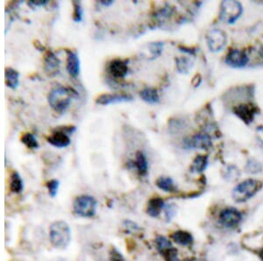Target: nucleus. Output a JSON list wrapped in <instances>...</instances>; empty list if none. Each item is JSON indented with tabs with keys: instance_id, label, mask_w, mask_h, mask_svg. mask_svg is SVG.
<instances>
[{
	"instance_id": "obj_1",
	"label": "nucleus",
	"mask_w": 263,
	"mask_h": 261,
	"mask_svg": "<svg viewBox=\"0 0 263 261\" xmlns=\"http://www.w3.org/2000/svg\"><path fill=\"white\" fill-rule=\"evenodd\" d=\"M78 97V92L73 87L59 85L49 92L48 101L53 110L62 114L70 107L72 99H77Z\"/></svg>"
},
{
	"instance_id": "obj_2",
	"label": "nucleus",
	"mask_w": 263,
	"mask_h": 261,
	"mask_svg": "<svg viewBox=\"0 0 263 261\" xmlns=\"http://www.w3.org/2000/svg\"><path fill=\"white\" fill-rule=\"evenodd\" d=\"M49 239L56 249H65L71 241L70 225L64 221H55L49 228Z\"/></svg>"
},
{
	"instance_id": "obj_3",
	"label": "nucleus",
	"mask_w": 263,
	"mask_h": 261,
	"mask_svg": "<svg viewBox=\"0 0 263 261\" xmlns=\"http://www.w3.org/2000/svg\"><path fill=\"white\" fill-rule=\"evenodd\" d=\"M263 184L260 180L249 179L242 181L233 190V199L236 203H246L254 197L263 188Z\"/></svg>"
},
{
	"instance_id": "obj_4",
	"label": "nucleus",
	"mask_w": 263,
	"mask_h": 261,
	"mask_svg": "<svg viewBox=\"0 0 263 261\" xmlns=\"http://www.w3.org/2000/svg\"><path fill=\"white\" fill-rule=\"evenodd\" d=\"M97 209L98 202L91 195H80L74 201L73 212L78 217L93 218L97 214Z\"/></svg>"
},
{
	"instance_id": "obj_5",
	"label": "nucleus",
	"mask_w": 263,
	"mask_h": 261,
	"mask_svg": "<svg viewBox=\"0 0 263 261\" xmlns=\"http://www.w3.org/2000/svg\"><path fill=\"white\" fill-rule=\"evenodd\" d=\"M243 13V6L239 1H223L220 4L219 18L227 24H234Z\"/></svg>"
},
{
	"instance_id": "obj_6",
	"label": "nucleus",
	"mask_w": 263,
	"mask_h": 261,
	"mask_svg": "<svg viewBox=\"0 0 263 261\" xmlns=\"http://www.w3.org/2000/svg\"><path fill=\"white\" fill-rule=\"evenodd\" d=\"M183 146L186 150H209L212 147V137L206 133H197L185 137Z\"/></svg>"
},
{
	"instance_id": "obj_7",
	"label": "nucleus",
	"mask_w": 263,
	"mask_h": 261,
	"mask_svg": "<svg viewBox=\"0 0 263 261\" xmlns=\"http://www.w3.org/2000/svg\"><path fill=\"white\" fill-rule=\"evenodd\" d=\"M206 42L211 51H221L227 43V34L221 29L213 28L206 34Z\"/></svg>"
},
{
	"instance_id": "obj_8",
	"label": "nucleus",
	"mask_w": 263,
	"mask_h": 261,
	"mask_svg": "<svg viewBox=\"0 0 263 261\" xmlns=\"http://www.w3.org/2000/svg\"><path fill=\"white\" fill-rule=\"evenodd\" d=\"M241 220L242 214L235 208H227L219 213V224L225 228H235L241 224Z\"/></svg>"
},
{
	"instance_id": "obj_9",
	"label": "nucleus",
	"mask_w": 263,
	"mask_h": 261,
	"mask_svg": "<svg viewBox=\"0 0 263 261\" xmlns=\"http://www.w3.org/2000/svg\"><path fill=\"white\" fill-rule=\"evenodd\" d=\"M249 55L246 54L245 51L240 50V49H232L228 52L225 62L228 66L234 68V69H241L249 63Z\"/></svg>"
},
{
	"instance_id": "obj_10",
	"label": "nucleus",
	"mask_w": 263,
	"mask_h": 261,
	"mask_svg": "<svg viewBox=\"0 0 263 261\" xmlns=\"http://www.w3.org/2000/svg\"><path fill=\"white\" fill-rule=\"evenodd\" d=\"M259 109L257 107L251 103L241 104L233 108L234 114L240 118L242 122H245L246 124L252 123Z\"/></svg>"
},
{
	"instance_id": "obj_11",
	"label": "nucleus",
	"mask_w": 263,
	"mask_h": 261,
	"mask_svg": "<svg viewBox=\"0 0 263 261\" xmlns=\"http://www.w3.org/2000/svg\"><path fill=\"white\" fill-rule=\"evenodd\" d=\"M132 99V96L126 93H103L96 99V103L101 106H108L112 104L130 102Z\"/></svg>"
},
{
	"instance_id": "obj_12",
	"label": "nucleus",
	"mask_w": 263,
	"mask_h": 261,
	"mask_svg": "<svg viewBox=\"0 0 263 261\" xmlns=\"http://www.w3.org/2000/svg\"><path fill=\"white\" fill-rule=\"evenodd\" d=\"M108 70L115 79H124L129 72L128 60L116 58L112 60L108 65Z\"/></svg>"
},
{
	"instance_id": "obj_13",
	"label": "nucleus",
	"mask_w": 263,
	"mask_h": 261,
	"mask_svg": "<svg viewBox=\"0 0 263 261\" xmlns=\"http://www.w3.org/2000/svg\"><path fill=\"white\" fill-rule=\"evenodd\" d=\"M61 60L54 52L47 50L44 55V70L48 76L54 77L60 72Z\"/></svg>"
},
{
	"instance_id": "obj_14",
	"label": "nucleus",
	"mask_w": 263,
	"mask_h": 261,
	"mask_svg": "<svg viewBox=\"0 0 263 261\" xmlns=\"http://www.w3.org/2000/svg\"><path fill=\"white\" fill-rule=\"evenodd\" d=\"M47 142L48 144H51L52 146L56 148L68 147L71 143L70 136L66 134L64 131H62L60 128L55 129L50 136H48Z\"/></svg>"
},
{
	"instance_id": "obj_15",
	"label": "nucleus",
	"mask_w": 263,
	"mask_h": 261,
	"mask_svg": "<svg viewBox=\"0 0 263 261\" xmlns=\"http://www.w3.org/2000/svg\"><path fill=\"white\" fill-rule=\"evenodd\" d=\"M66 70L72 77H77L80 73V59L76 51L66 49Z\"/></svg>"
},
{
	"instance_id": "obj_16",
	"label": "nucleus",
	"mask_w": 263,
	"mask_h": 261,
	"mask_svg": "<svg viewBox=\"0 0 263 261\" xmlns=\"http://www.w3.org/2000/svg\"><path fill=\"white\" fill-rule=\"evenodd\" d=\"M165 205L166 203L163 201V199L160 198V197L150 199L147 203V206H146V214L153 218L159 217L161 211L164 209Z\"/></svg>"
},
{
	"instance_id": "obj_17",
	"label": "nucleus",
	"mask_w": 263,
	"mask_h": 261,
	"mask_svg": "<svg viewBox=\"0 0 263 261\" xmlns=\"http://www.w3.org/2000/svg\"><path fill=\"white\" fill-rule=\"evenodd\" d=\"M170 239L175 243L182 247H190L194 243V238L192 234L190 232L182 231V230L173 232L170 235Z\"/></svg>"
},
{
	"instance_id": "obj_18",
	"label": "nucleus",
	"mask_w": 263,
	"mask_h": 261,
	"mask_svg": "<svg viewBox=\"0 0 263 261\" xmlns=\"http://www.w3.org/2000/svg\"><path fill=\"white\" fill-rule=\"evenodd\" d=\"M133 167H136L137 173L139 176H145L148 172V162L146 155L141 151L135 153V160H133Z\"/></svg>"
},
{
	"instance_id": "obj_19",
	"label": "nucleus",
	"mask_w": 263,
	"mask_h": 261,
	"mask_svg": "<svg viewBox=\"0 0 263 261\" xmlns=\"http://www.w3.org/2000/svg\"><path fill=\"white\" fill-rule=\"evenodd\" d=\"M4 83L11 90H16L19 85V72L12 68H5Z\"/></svg>"
},
{
	"instance_id": "obj_20",
	"label": "nucleus",
	"mask_w": 263,
	"mask_h": 261,
	"mask_svg": "<svg viewBox=\"0 0 263 261\" xmlns=\"http://www.w3.org/2000/svg\"><path fill=\"white\" fill-rule=\"evenodd\" d=\"M139 97L141 98L143 101L146 103L153 104L159 103L160 101V96L158 93V91L153 87H145L139 92Z\"/></svg>"
},
{
	"instance_id": "obj_21",
	"label": "nucleus",
	"mask_w": 263,
	"mask_h": 261,
	"mask_svg": "<svg viewBox=\"0 0 263 261\" xmlns=\"http://www.w3.org/2000/svg\"><path fill=\"white\" fill-rule=\"evenodd\" d=\"M209 165L208 157L204 155H198L194 158L190 166V172L192 173H201L205 172Z\"/></svg>"
},
{
	"instance_id": "obj_22",
	"label": "nucleus",
	"mask_w": 263,
	"mask_h": 261,
	"mask_svg": "<svg viewBox=\"0 0 263 261\" xmlns=\"http://www.w3.org/2000/svg\"><path fill=\"white\" fill-rule=\"evenodd\" d=\"M10 191L13 194H20L24 190V181L18 172H12L10 177Z\"/></svg>"
},
{
	"instance_id": "obj_23",
	"label": "nucleus",
	"mask_w": 263,
	"mask_h": 261,
	"mask_svg": "<svg viewBox=\"0 0 263 261\" xmlns=\"http://www.w3.org/2000/svg\"><path fill=\"white\" fill-rule=\"evenodd\" d=\"M155 184L157 186L158 188H160L162 191L166 193H175L176 192L174 180H172L170 177L161 176L158 178Z\"/></svg>"
},
{
	"instance_id": "obj_24",
	"label": "nucleus",
	"mask_w": 263,
	"mask_h": 261,
	"mask_svg": "<svg viewBox=\"0 0 263 261\" xmlns=\"http://www.w3.org/2000/svg\"><path fill=\"white\" fill-rule=\"evenodd\" d=\"M176 69L179 73L188 74L193 67V62L188 57H177L175 58Z\"/></svg>"
},
{
	"instance_id": "obj_25",
	"label": "nucleus",
	"mask_w": 263,
	"mask_h": 261,
	"mask_svg": "<svg viewBox=\"0 0 263 261\" xmlns=\"http://www.w3.org/2000/svg\"><path fill=\"white\" fill-rule=\"evenodd\" d=\"M21 143L26 145V147L29 150H38L40 145L37 141L36 137L32 133H25L21 136Z\"/></svg>"
},
{
	"instance_id": "obj_26",
	"label": "nucleus",
	"mask_w": 263,
	"mask_h": 261,
	"mask_svg": "<svg viewBox=\"0 0 263 261\" xmlns=\"http://www.w3.org/2000/svg\"><path fill=\"white\" fill-rule=\"evenodd\" d=\"M72 5H73V14H72V19L74 22L80 23L83 20V8H82V4H81L79 1L74 0L72 2Z\"/></svg>"
},
{
	"instance_id": "obj_27",
	"label": "nucleus",
	"mask_w": 263,
	"mask_h": 261,
	"mask_svg": "<svg viewBox=\"0 0 263 261\" xmlns=\"http://www.w3.org/2000/svg\"><path fill=\"white\" fill-rule=\"evenodd\" d=\"M164 48V43L161 41L151 42L149 44V51L152 59H155L161 55Z\"/></svg>"
},
{
	"instance_id": "obj_28",
	"label": "nucleus",
	"mask_w": 263,
	"mask_h": 261,
	"mask_svg": "<svg viewBox=\"0 0 263 261\" xmlns=\"http://www.w3.org/2000/svg\"><path fill=\"white\" fill-rule=\"evenodd\" d=\"M246 171L252 174L261 173L263 171V165L256 159L251 158L246 165Z\"/></svg>"
},
{
	"instance_id": "obj_29",
	"label": "nucleus",
	"mask_w": 263,
	"mask_h": 261,
	"mask_svg": "<svg viewBox=\"0 0 263 261\" xmlns=\"http://www.w3.org/2000/svg\"><path fill=\"white\" fill-rule=\"evenodd\" d=\"M155 247L158 252L161 254V252L168 249L169 247H172L171 241L163 236H158L155 239Z\"/></svg>"
},
{
	"instance_id": "obj_30",
	"label": "nucleus",
	"mask_w": 263,
	"mask_h": 261,
	"mask_svg": "<svg viewBox=\"0 0 263 261\" xmlns=\"http://www.w3.org/2000/svg\"><path fill=\"white\" fill-rule=\"evenodd\" d=\"M240 175H241V173L239 169L237 167L233 166H227V169L225 170V173H223L224 178L229 181L238 180Z\"/></svg>"
},
{
	"instance_id": "obj_31",
	"label": "nucleus",
	"mask_w": 263,
	"mask_h": 261,
	"mask_svg": "<svg viewBox=\"0 0 263 261\" xmlns=\"http://www.w3.org/2000/svg\"><path fill=\"white\" fill-rule=\"evenodd\" d=\"M161 255L166 261H179L178 251L175 247H169L168 249L161 252Z\"/></svg>"
},
{
	"instance_id": "obj_32",
	"label": "nucleus",
	"mask_w": 263,
	"mask_h": 261,
	"mask_svg": "<svg viewBox=\"0 0 263 261\" xmlns=\"http://www.w3.org/2000/svg\"><path fill=\"white\" fill-rule=\"evenodd\" d=\"M46 187L48 188V195L51 198H55L58 194L60 182L57 180H51L47 182Z\"/></svg>"
},
{
	"instance_id": "obj_33",
	"label": "nucleus",
	"mask_w": 263,
	"mask_h": 261,
	"mask_svg": "<svg viewBox=\"0 0 263 261\" xmlns=\"http://www.w3.org/2000/svg\"><path fill=\"white\" fill-rule=\"evenodd\" d=\"M164 211L165 219L167 223L171 222L172 219L176 216L177 214V210H176V206L175 204H166L163 209Z\"/></svg>"
},
{
	"instance_id": "obj_34",
	"label": "nucleus",
	"mask_w": 263,
	"mask_h": 261,
	"mask_svg": "<svg viewBox=\"0 0 263 261\" xmlns=\"http://www.w3.org/2000/svg\"><path fill=\"white\" fill-rule=\"evenodd\" d=\"M110 261H125V258L118 249L113 247L110 251Z\"/></svg>"
},
{
	"instance_id": "obj_35",
	"label": "nucleus",
	"mask_w": 263,
	"mask_h": 261,
	"mask_svg": "<svg viewBox=\"0 0 263 261\" xmlns=\"http://www.w3.org/2000/svg\"><path fill=\"white\" fill-rule=\"evenodd\" d=\"M48 1L47 0H31L29 2H27V4L29 5L30 7L36 8L39 6H44L48 4Z\"/></svg>"
},
{
	"instance_id": "obj_36",
	"label": "nucleus",
	"mask_w": 263,
	"mask_h": 261,
	"mask_svg": "<svg viewBox=\"0 0 263 261\" xmlns=\"http://www.w3.org/2000/svg\"><path fill=\"white\" fill-rule=\"evenodd\" d=\"M202 82V77L200 76V74H197L195 77L192 78L191 80V84L193 85L194 87H197L199 86Z\"/></svg>"
},
{
	"instance_id": "obj_37",
	"label": "nucleus",
	"mask_w": 263,
	"mask_h": 261,
	"mask_svg": "<svg viewBox=\"0 0 263 261\" xmlns=\"http://www.w3.org/2000/svg\"><path fill=\"white\" fill-rule=\"evenodd\" d=\"M178 48H179L180 51L184 52V53H187L189 55H196V50H194V48H187V47H184V46H178Z\"/></svg>"
},
{
	"instance_id": "obj_38",
	"label": "nucleus",
	"mask_w": 263,
	"mask_h": 261,
	"mask_svg": "<svg viewBox=\"0 0 263 261\" xmlns=\"http://www.w3.org/2000/svg\"><path fill=\"white\" fill-rule=\"evenodd\" d=\"M33 46H34V48H36L37 50H39V51H47V50H46V48L44 47L42 43H41L40 41H38V40H35V41H33Z\"/></svg>"
},
{
	"instance_id": "obj_39",
	"label": "nucleus",
	"mask_w": 263,
	"mask_h": 261,
	"mask_svg": "<svg viewBox=\"0 0 263 261\" xmlns=\"http://www.w3.org/2000/svg\"><path fill=\"white\" fill-rule=\"evenodd\" d=\"M99 3L104 5V6L108 7V6H111L112 4H114V0H101Z\"/></svg>"
}]
</instances>
